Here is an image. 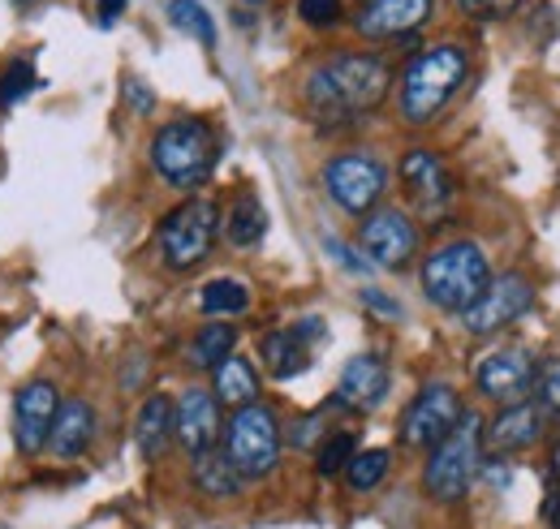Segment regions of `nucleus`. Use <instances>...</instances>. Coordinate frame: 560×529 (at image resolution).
<instances>
[{
  "mask_svg": "<svg viewBox=\"0 0 560 529\" xmlns=\"http://www.w3.org/2000/svg\"><path fill=\"white\" fill-rule=\"evenodd\" d=\"M393 86V73L380 57L341 52L306 73V108L324 126H350L375 113Z\"/></svg>",
  "mask_w": 560,
  "mask_h": 529,
  "instance_id": "1",
  "label": "nucleus"
},
{
  "mask_svg": "<svg viewBox=\"0 0 560 529\" xmlns=\"http://www.w3.org/2000/svg\"><path fill=\"white\" fill-rule=\"evenodd\" d=\"M466 73H470V57H466L457 44L422 48L419 57L406 66V73H401V91H397L401 121H410V126H431V121L453 104V95L462 91Z\"/></svg>",
  "mask_w": 560,
  "mask_h": 529,
  "instance_id": "2",
  "label": "nucleus"
},
{
  "mask_svg": "<svg viewBox=\"0 0 560 529\" xmlns=\"http://www.w3.org/2000/svg\"><path fill=\"white\" fill-rule=\"evenodd\" d=\"M491 263L488 250L479 242H448L440 250H431V259L422 263V293L435 310L462 315L479 302V293L488 289Z\"/></svg>",
  "mask_w": 560,
  "mask_h": 529,
  "instance_id": "3",
  "label": "nucleus"
},
{
  "mask_svg": "<svg viewBox=\"0 0 560 529\" xmlns=\"http://www.w3.org/2000/svg\"><path fill=\"white\" fill-rule=\"evenodd\" d=\"M479 473H483V418L466 409L462 422L431 448L422 465V491L440 504H457L466 499Z\"/></svg>",
  "mask_w": 560,
  "mask_h": 529,
  "instance_id": "4",
  "label": "nucleus"
},
{
  "mask_svg": "<svg viewBox=\"0 0 560 529\" xmlns=\"http://www.w3.org/2000/svg\"><path fill=\"white\" fill-rule=\"evenodd\" d=\"M220 160V138L208 121L182 117L160 126L151 138V164L173 190H199Z\"/></svg>",
  "mask_w": 560,
  "mask_h": 529,
  "instance_id": "5",
  "label": "nucleus"
},
{
  "mask_svg": "<svg viewBox=\"0 0 560 529\" xmlns=\"http://www.w3.org/2000/svg\"><path fill=\"white\" fill-rule=\"evenodd\" d=\"M229 465L250 482V478H268L280 461V422L268 404H246L233 409L229 426H224V448Z\"/></svg>",
  "mask_w": 560,
  "mask_h": 529,
  "instance_id": "6",
  "label": "nucleus"
},
{
  "mask_svg": "<svg viewBox=\"0 0 560 529\" xmlns=\"http://www.w3.org/2000/svg\"><path fill=\"white\" fill-rule=\"evenodd\" d=\"M220 233V211L211 199H186L160 224V259L173 271H190L211 255Z\"/></svg>",
  "mask_w": 560,
  "mask_h": 529,
  "instance_id": "7",
  "label": "nucleus"
},
{
  "mask_svg": "<svg viewBox=\"0 0 560 529\" xmlns=\"http://www.w3.org/2000/svg\"><path fill=\"white\" fill-rule=\"evenodd\" d=\"M324 190L341 211L366 215V211H375V202L384 199V190H388V168L366 151L332 155L324 164Z\"/></svg>",
  "mask_w": 560,
  "mask_h": 529,
  "instance_id": "8",
  "label": "nucleus"
},
{
  "mask_svg": "<svg viewBox=\"0 0 560 529\" xmlns=\"http://www.w3.org/2000/svg\"><path fill=\"white\" fill-rule=\"evenodd\" d=\"M358 246L375 267L397 271V267H406L419 255V228L401 207H375V211L362 215Z\"/></svg>",
  "mask_w": 560,
  "mask_h": 529,
  "instance_id": "9",
  "label": "nucleus"
},
{
  "mask_svg": "<svg viewBox=\"0 0 560 529\" xmlns=\"http://www.w3.org/2000/svg\"><path fill=\"white\" fill-rule=\"evenodd\" d=\"M462 413H466V404H462L453 384H427L401 413V444L431 452L462 422Z\"/></svg>",
  "mask_w": 560,
  "mask_h": 529,
  "instance_id": "10",
  "label": "nucleus"
},
{
  "mask_svg": "<svg viewBox=\"0 0 560 529\" xmlns=\"http://www.w3.org/2000/svg\"><path fill=\"white\" fill-rule=\"evenodd\" d=\"M535 306V289L526 275H491L488 289L479 293V302L470 310H462V328L470 336H491V331L517 324L526 310Z\"/></svg>",
  "mask_w": 560,
  "mask_h": 529,
  "instance_id": "11",
  "label": "nucleus"
},
{
  "mask_svg": "<svg viewBox=\"0 0 560 529\" xmlns=\"http://www.w3.org/2000/svg\"><path fill=\"white\" fill-rule=\"evenodd\" d=\"M535 379H539V362H535V353L522 349V344L495 349V353H488V357L479 362V371H475L479 392L488 400H500V404L526 400V392L535 388Z\"/></svg>",
  "mask_w": 560,
  "mask_h": 529,
  "instance_id": "12",
  "label": "nucleus"
},
{
  "mask_svg": "<svg viewBox=\"0 0 560 529\" xmlns=\"http://www.w3.org/2000/svg\"><path fill=\"white\" fill-rule=\"evenodd\" d=\"M57 409H61V392L48 379H35L13 397V448L22 457H39L48 448Z\"/></svg>",
  "mask_w": 560,
  "mask_h": 529,
  "instance_id": "13",
  "label": "nucleus"
},
{
  "mask_svg": "<svg viewBox=\"0 0 560 529\" xmlns=\"http://www.w3.org/2000/svg\"><path fill=\"white\" fill-rule=\"evenodd\" d=\"M435 0H362L353 13V31L362 39H401L427 26Z\"/></svg>",
  "mask_w": 560,
  "mask_h": 529,
  "instance_id": "14",
  "label": "nucleus"
},
{
  "mask_svg": "<svg viewBox=\"0 0 560 529\" xmlns=\"http://www.w3.org/2000/svg\"><path fill=\"white\" fill-rule=\"evenodd\" d=\"M173 439L199 457V452H211L215 439H220V400L203 392V388H190L182 392V400L173 404Z\"/></svg>",
  "mask_w": 560,
  "mask_h": 529,
  "instance_id": "15",
  "label": "nucleus"
},
{
  "mask_svg": "<svg viewBox=\"0 0 560 529\" xmlns=\"http://www.w3.org/2000/svg\"><path fill=\"white\" fill-rule=\"evenodd\" d=\"M401 181H406V195L419 207L422 215H440L448 202H453V177L444 168V160L435 151H406L401 160Z\"/></svg>",
  "mask_w": 560,
  "mask_h": 529,
  "instance_id": "16",
  "label": "nucleus"
},
{
  "mask_svg": "<svg viewBox=\"0 0 560 529\" xmlns=\"http://www.w3.org/2000/svg\"><path fill=\"white\" fill-rule=\"evenodd\" d=\"M388 388H393L388 362L375 357V353H358L353 362H346V371L337 379V404L353 409V413H371V409L384 404Z\"/></svg>",
  "mask_w": 560,
  "mask_h": 529,
  "instance_id": "17",
  "label": "nucleus"
},
{
  "mask_svg": "<svg viewBox=\"0 0 560 529\" xmlns=\"http://www.w3.org/2000/svg\"><path fill=\"white\" fill-rule=\"evenodd\" d=\"M544 431H548V422H544V404H539V400H517V404H504V413L491 422L488 448L491 452L513 457V452L535 448V444L544 439Z\"/></svg>",
  "mask_w": 560,
  "mask_h": 529,
  "instance_id": "18",
  "label": "nucleus"
},
{
  "mask_svg": "<svg viewBox=\"0 0 560 529\" xmlns=\"http://www.w3.org/2000/svg\"><path fill=\"white\" fill-rule=\"evenodd\" d=\"M91 444H95V409L86 400H61L57 422H52V435H48V448L61 461H78Z\"/></svg>",
  "mask_w": 560,
  "mask_h": 529,
  "instance_id": "19",
  "label": "nucleus"
},
{
  "mask_svg": "<svg viewBox=\"0 0 560 529\" xmlns=\"http://www.w3.org/2000/svg\"><path fill=\"white\" fill-rule=\"evenodd\" d=\"M135 444H139L142 461H160L173 444V400L147 397L135 422Z\"/></svg>",
  "mask_w": 560,
  "mask_h": 529,
  "instance_id": "20",
  "label": "nucleus"
},
{
  "mask_svg": "<svg viewBox=\"0 0 560 529\" xmlns=\"http://www.w3.org/2000/svg\"><path fill=\"white\" fill-rule=\"evenodd\" d=\"M224 237H229V246H237V250H250V246H259L264 242V233H268V211H264V202L255 199V195H237L233 207L224 211Z\"/></svg>",
  "mask_w": 560,
  "mask_h": 529,
  "instance_id": "21",
  "label": "nucleus"
},
{
  "mask_svg": "<svg viewBox=\"0 0 560 529\" xmlns=\"http://www.w3.org/2000/svg\"><path fill=\"white\" fill-rule=\"evenodd\" d=\"M211 397L233 404V409L255 404V400H259V371H255L246 357L229 353V357L215 366V392H211Z\"/></svg>",
  "mask_w": 560,
  "mask_h": 529,
  "instance_id": "22",
  "label": "nucleus"
},
{
  "mask_svg": "<svg viewBox=\"0 0 560 529\" xmlns=\"http://www.w3.org/2000/svg\"><path fill=\"white\" fill-rule=\"evenodd\" d=\"M259 357H264L268 375H277V379H293V375H302V371H306L311 349L293 336V328H277L259 340Z\"/></svg>",
  "mask_w": 560,
  "mask_h": 529,
  "instance_id": "23",
  "label": "nucleus"
},
{
  "mask_svg": "<svg viewBox=\"0 0 560 529\" xmlns=\"http://www.w3.org/2000/svg\"><path fill=\"white\" fill-rule=\"evenodd\" d=\"M242 482H246V478L229 465V457H224L220 448L195 457V486H199L208 499H233V495L242 491Z\"/></svg>",
  "mask_w": 560,
  "mask_h": 529,
  "instance_id": "24",
  "label": "nucleus"
},
{
  "mask_svg": "<svg viewBox=\"0 0 560 529\" xmlns=\"http://www.w3.org/2000/svg\"><path fill=\"white\" fill-rule=\"evenodd\" d=\"M233 344H237V328H229V324H208V328L195 336V344H190V366L215 371V366L233 353Z\"/></svg>",
  "mask_w": 560,
  "mask_h": 529,
  "instance_id": "25",
  "label": "nucleus"
},
{
  "mask_svg": "<svg viewBox=\"0 0 560 529\" xmlns=\"http://www.w3.org/2000/svg\"><path fill=\"white\" fill-rule=\"evenodd\" d=\"M388 465H393V457H388L384 448L353 452V461L346 465V482H350V491H375V486L388 478Z\"/></svg>",
  "mask_w": 560,
  "mask_h": 529,
  "instance_id": "26",
  "label": "nucleus"
},
{
  "mask_svg": "<svg viewBox=\"0 0 560 529\" xmlns=\"http://www.w3.org/2000/svg\"><path fill=\"white\" fill-rule=\"evenodd\" d=\"M250 306V289L242 280H211L203 284V310L208 315H242Z\"/></svg>",
  "mask_w": 560,
  "mask_h": 529,
  "instance_id": "27",
  "label": "nucleus"
},
{
  "mask_svg": "<svg viewBox=\"0 0 560 529\" xmlns=\"http://www.w3.org/2000/svg\"><path fill=\"white\" fill-rule=\"evenodd\" d=\"M168 17H173V26H177V31L195 35L203 48L215 44V22H211V13L199 4V0H168Z\"/></svg>",
  "mask_w": 560,
  "mask_h": 529,
  "instance_id": "28",
  "label": "nucleus"
},
{
  "mask_svg": "<svg viewBox=\"0 0 560 529\" xmlns=\"http://www.w3.org/2000/svg\"><path fill=\"white\" fill-rule=\"evenodd\" d=\"M353 452H358L353 431H332V435H324V444H319V452H315V469H319L324 478H337V473H346V465L353 461Z\"/></svg>",
  "mask_w": 560,
  "mask_h": 529,
  "instance_id": "29",
  "label": "nucleus"
},
{
  "mask_svg": "<svg viewBox=\"0 0 560 529\" xmlns=\"http://www.w3.org/2000/svg\"><path fill=\"white\" fill-rule=\"evenodd\" d=\"M31 91H35V66H31L26 57L4 61V69H0V108L22 104Z\"/></svg>",
  "mask_w": 560,
  "mask_h": 529,
  "instance_id": "30",
  "label": "nucleus"
},
{
  "mask_svg": "<svg viewBox=\"0 0 560 529\" xmlns=\"http://www.w3.org/2000/svg\"><path fill=\"white\" fill-rule=\"evenodd\" d=\"M298 17L315 31H324V26H337L346 17V9H341V0H298Z\"/></svg>",
  "mask_w": 560,
  "mask_h": 529,
  "instance_id": "31",
  "label": "nucleus"
},
{
  "mask_svg": "<svg viewBox=\"0 0 560 529\" xmlns=\"http://www.w3.org/2000/svg\"><path fill=\"white\" fill-rule=\"evenodd\" d=\"M539 404H544V413H560V357L557 362H548V366H539Z\"/></svg>",
  "mask_w": 560,
  "mask_h": 529,
  "instance_id": "32",
  "label": "nucleus"
},
{
  "mask_svg": "<svg viewBox=\"0 0 560 529\" xmlns=\"http://www.w3.org/2000/svg\"><path fill=\"white\" fill-rule=\"evenodd\" d=\"M462 4V13H470V17H483V22H495V17H509L522 0H457Z\"/></svg>",
  "mask_w": 560,
  "mask_h": 529,
  "instance_id": "33",
  "label": "nucleus"
},
{
  "mask_svg": "<svg viewBox=\"0 0 560 529\" xmlns=\"http://www.w3.org/2000/svg\"><path fill=\"white\" fill-rule=\"evenodd\" d=\"M362 302H366L371 310H380V315H388V319H401V306H397V302H388V297H384L380 289H366V293H362Z\"/></svg>",
  "mask_w": 560,
  "mask_h": 529,
  "instance_id": "34",
  "label": "nucleus"
},
{
  "mask_svg": "<svg viewBox=\"0 0 560 529\" xmlns=\"http://www.w3.org/2000/svg\"><path fill=\"white\" fill-rule=\"evenodd\" d=\"M324 250H328V255H337V263H341V267H350V271H362V267H366V263H358V259H353V250H350V246H341L337 237H328V242H324Z\"/></svg>",
  "mask_w": 560,
  "mask_h": 529,
  "instance_id": "35",
  "label": "nucleus"
},
{
  "mask_svg": "<svg viewBox=\"0 0 560 529\" xmlns=\"http://www.w3.org/2000/svg\"><path fill=\"white\" fill-rule=\"evenodd\" d=\"M126 4H130V0H100V9H95V13H100V22H104V26H113V22L126 13Z\"/></svg>",
  "mask_w": 560,
  "mask_h": 529,
  "instance_id": "36",
  "label": "nucleus"
},
{
  "mask_svg": "<svg viewBox=\"0 0 560 529\" xmlns=\"http://www.w3.org/2000/svg\"><path fill=\"white\" fill-rule=\"evenodd\" d=\"M126 95H130V104H135L139 113H151V108H155V99L142 91V82H126Z\"/></svg>",
  "mask_w": 560,
  "mask_h": 529,
  "instance_id": "37",
  "label": "nucleus"
},
{
  "mask_svg": "<svg viewBox=\"0 0 560 529\" xmlns=\"http://www.w3.org/2000/svg\"><path fill=\"white\" fill-rule=\"evenodd\" d=\"M552 478L560 482V439H557V448H552Z\"/></svg>",
  "mask_w": 560,
  "mask_h": 529,
  "instance_id": "38",
  "label": "nucleus"
},
{
  "mask_svg": "<svg viewBox=\"0 0 560 529\" xmlns=\"http://www.w3.org/2000/svg\"><path fill=\"white\" fill-rule=\"evenodd\" d=\"M18 4H31V0H18Z\"/></svg>",
  "mask_w": 560,
  "mask_h": 529,
  "instance_id": "39",
  "label": "nucleus"
},
{
  "mask_svg": "<svg viewBox=\"0 0 560 529\" xmlns=\"http://www.w3.org/2000/svg\"><path fill=\"white\" fill-rule=\"evenodd\" d=\"M0 529H4V526H0Z\"/></svg>",
  "mask_w": 560,
  "mask_h": 529,
  "instance_id": "40",
  "label": "nucleus"
}]
</instances>
